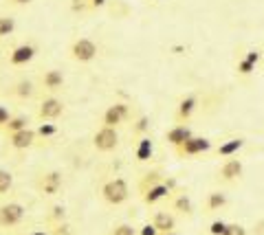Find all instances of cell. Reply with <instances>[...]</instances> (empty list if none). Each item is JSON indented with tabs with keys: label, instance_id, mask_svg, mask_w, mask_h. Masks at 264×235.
Instances as JSON below:
<instances>
[{
	"label": "cell",
	"instance_id": "83f0119b",
	"mask_svg": "<svg viewBox=\"0 0 264 235\" xmlns=\"http://www.w3.org/2000/svg\"><path fill=\"white\" fill-rule=\"evenodd\" d=\"M110 235H137V231L132 229L130 224H119V226H115V229H112Z\"/></svg>",
	"mask_w": 264,
	"mask_h": 235
},
{
	"label": "cell",
	"instance_id": "8d00e7d4",
	"mask_svg": "<svg viewBox=\"0 0 264 235\" xmlns=\"http://www.w3.org/2000/svg\"><path fill=\"white\" fill-rule=\"evenodd\" d=\"M29 235H48L47 231H33V233H29Z\"/></svg>",
	"mask_w": 264,
	"mask_h": 235
},
{
	"label": "cell",
	"instance_id": "d590c367",
	"mask_svg": "<svg viewBox=\"0 0 264 235\" xmlns=\"http://www.w3.org/2000/svg\"><path fill=\"white\" fill-rule=\"evenodd\" d=\"M11 5H16V7H24V5H31L33 0H9Z\"/></svg>",
	"mask_w": 264,
	"mask_h": 235
},
{
	"label": "cell",
	"instance_id": "6da1fadb",
	"mask_svg": "<svg viewBox=\"0 0 264 235\" xmlns=\"http://www.w3.org/2000/svg\"><path fill=\"white\" fill-rule=\"evenodd\" d=\"M128 196H130V189L124 178H112V180L104 182V187H101V198L112 206L124 205L128 200Z\"/></svg>",
	"mask_w": 264,
	"mask_h": 235
},
{
	"label": "cell",
	"instance_id": "4316f807",
	"mask_svg": "<svg viewBox=\"0 0 264 235\" xmlns=\"http://www.w3.org/2000/svg\"><path fill=\"white\" fill-rule=\"evenodd\" d=\"M148 125H150V119H148V117H139V119H137V123L132 125V134H135V136L143 134L145 130H148Z\"/></svg>",
	"mask_w": 264,
	"mask_h": 235
},
{
	"label": "cell",
	"instance_id": "9a60e30c",
	"mask_svg": "<svg viewBox=\"0 0 264 235\" xmlns=\"http://www.w3.org/2000/svg\"><path fill=\"white\" fill-rule=\"evenodd\" d=\"M154 154V143L150 136H141L139 141H137V147H135V159L137 163H145V161L152 159Z\"/></svg>",
	"mask_w": 264,
	"mask_h": 235
},
{
	"label": "cell",
	"instance_id": "8992f818",
	"mask_svg": "<svg viewBox=\"0 0 264 235\" xmlns=\"http://www.w3.org/2000/svg\"><path fill=\"white\" fill-rule=\"evenodd\" d=\"M22 220H24V206L20 202H9V205L0 206V226L2 229L18 226Z\"/></svg>",
	"mask_w": 264,
	"mask_h": 235
},
{
	"label": "cell",
	"instance_id": "7a4b0ae2",
	"mask_svg": "<svg viewBox=\"0 0 264 235\" xmlns=\"http://www.w3.org/2000/svg\"><path fill=\"white\" fill-rule=\"evenodd\" d=\"M97 53H99V48H97V44L93 42L91 38H77L75 42L71 44V48H68L71 59L73 62H79V64L93 62V59L97 58Z\"/></svg>",
	"mask_w": 264,
	"mask_h": 235
},
{
	"label": "cell",
	"instance_id": "ba28073f",
	"mask_svg": "<svg viewBox=\"0 0 264 235\" xmlns=\"http://www.w3.org/2000/svg\"><path fill=\"white\" fill-rule=\"evenodd\" d=\"M35 141H38V132H35V130H31V128L20 130V132H16V134L7 136V143H9V147L18 149V152H22V149H31L35 145Z\"/></svg>",
	"mask_w": 264,
	"mask_h": 235
},
{
	"label": "cell",
	"instance_id": "d6986e66",
	"mask_svg": "<svg viewBox=\"0 0 264 235\" xmlns=\"http://www.w3.org/2000/svg\"><path fill=\"white\" fill-rule=\"evenodd\" d=\"M196 97H185V99L178 103V112H176V117H178V121H187L189 117H192V112L196 110Z\"/></svg>",
	"mask_w": 264,
	"mask_h": 235
},
{
	"label": "cell",
	"instance_id": "836d02e7",
	"mask_svg": "<svg viewBox=\"0 0 264 235\" xmlns=\"http://www.w3.org/2000/svg\"><path fill=\"white\" fill-rule=\"evenodd\" d=\"M141 235H161V233H158V229L154 224H145L141 226Z\"/></svg>",
	"mask_w": 264,
	"mask_h": 235
},
{
	"label": "cell",
	"instance_id": "9c48e42d",
	"mask_svg": "<svg viewBox=\"0 0 264 235\" xmlns=\"http://www.w3.org/2000/svg\"><path fill=\"white\" fill-rule=\"evenodd\" d=\"M211 147V141L209 139H201V136H189L187 141L183 145H178L176 147V154L181 156V159H185V156H196V154L201 152H207V149Z\"/></svg>",
	"mask_w": 264,
	"mask_h": 235
},
{
	"label": "cell",
	"instance_id": "d4e9b609",
	"mask_svg": "<svg viewBox=\"0 0 264 235\" xmlns=\"http://www.w3.org/2000/svg\"><path fill=\"white\" fill-rule=\"evenodd\" d=\"M174 211H178V213H192V200H189L185 193H181V196L174 200Z\"/></svg>",
	"mask_w": 264,
	"mask_h": 235
},
{
	"label": "cell",
	"instance_id": "e0dca14e",
	"mask_svg": "<svg viewBox=\"0 0 264 235\" xmlns=\"http://www.w3.org/2000/svg\"><path fill=\"white\" fill-rule=\"evenodd\" d=\"M242 174V163L235 159H229L225 165L220 167V178L222 180H235V178H240Z\"/></svg>",
	"mask_w": 264,
	"mask_h": 235
},
{
	"label": "cell",
	"instance_id": "603a6c76",
	"mask_svg": "<svg viewBox=\"0 0 264 235\" xmlns=\"http://www.w3.org/2000/svg\"><path fill=\"white\" fill-rule=\"evenodd\" d=\"M225 205H227L225 193L211 191L209 196H207V209H209V211H218V209H220V206H225Z\"/></svg>",
	"mask_w": 264,
	"mask_h": 235
},
{
	"label": "cell",
	"instance_id": "cb8c5ba5",
	"mask_svg": "<svg viewBox=\"0 0 264 235\" xmlns=\"http://www.w3.org/2000/svg\"><path fill=\"white\" fill-rule=\"evenodd\" d=\"M16 31V18L11 15H0V38H7Z\"/></svg>",
	"mask_w": 264,
	"mask_h": 235
},
{
	"label": "cell",
	"instance_id": "277c9868",
	"mask_svg": "<svg viewBox=\"0 0 264 235\" xmlns=\"http://www.w3.org/2000/svg\"><path fill=\"white\" fill-rule=\"evenodd\" d=\"M62 174L58 172V169H53V172H47L42 174V176L35 180V189H38L40 196H55V193H60V189H62Z\"/></svg>",
	"mask_w": 264,
	"mask_h": 235
},
{
	"label": "cell",
	"instance_id": "74e56055",
	"mask_svg": "<svg viewBox=\"0 0 264 235\" xmlns=\"http://www.w3.org/2000/svg\"><path fill=\"white\" fill-rule=\"evenodd\" d=\"M161 235H178V233H174V231H168V233H161Z\"/></svg>",
	"mask_w": 264,
	"mask_h": 235
},
{
	"label": "cell",
	"instance_id": "30bf717a",
	"mask_svg": "<svg viewBox=\"0 0 264 235\" xmlns=\"http://www.w3.org/2000/svg\"><path fill=\"white\" fill-rule=\"evenodd\" d=\"M35 53H38V48H35L33 44L22 42L9 53V64L11 66H27V64L35 58Z\"/></svg>",
	"mask_w": 264,
	"mask_h": 235
},
{
	"label": "cell",
	"instance_id": "7c38bea8",
	"mask_svg": "<svg viewBox=\"0 0 264 235\" xmlns=\"http://www.w3.org/2000/svg\"><path fill=\"white\" fill-rule=\"evenodd\" d=\"M170 191H172V185L161 180V182H156V185H152L150 189H145L141 196H143L145 205H156L158 200H163L165 196H170Z\"/></svg>",
	"mask_w": 264,
	"mask_h": 235
},
{
	"label": "cell",
	"instance_id": "1f68e13d",
	"mask_svg": "<svg viewBox=\"0 0 264 235\" xmlns=\"http://www.w3.org/2000/svg\"><path fill=\"white\" fill-rule=\"evenodd\" d=\"M253 66H255V64H253V62H249V59L245 58L240 64H238V71H240V73H245V75H247V73H251V71H253Z\"/></svg>",
	"mask_w": 264,
	"mask_h": 235
},
{
	"label": "cell",
	"instance_id": "4dcf8cb0",
	"mask_svg": "<svg viewBox=\"0 0 264 235\" xmlns=\"http://www.w3.org/2000/svg\"><path fill=\"white\" fill-rule=\"evenodd\" d=\"M222 235H247V233H245V229L238 224H227V231Z\"/></svg>",
	"mask_w": 264,
	"mask_h": 235
},
{
	"label": "cell",
	"instance_id": "f546056e",
	"mask_svg": "<svg viewBox=\"0 0 264 235\" xmlns=\"http://www.w3.org/2000/svg\"><path fill=\"white\" fill-rule=\"evenodd\" d=\"M11 117H14V115H11V112L7 110L5 106H0V130H2L7 123H9V119H11Z\"/></svg>",
	"mask_w": 264,
	"mask_h": 235
},
{
	"label": "cell",
	"instance_id": "4fadbf2b",
	"mask_svg": "<svg viewBox=\"0 0 264 235\" xmlns=\"http://www.w3.org/2000/svg\"><path fill=\"white\" fill-rule=\"evenodd\" d=\"M189 136H194V134H192V130H189L185 123H178V125H174L172 130H168V134H165V139H168V143H170V145L178 147V145H183L185 141L189 139Z\"/></svg>",
	"mask_w": 264,
	"mask_h": 235
},
{
	"label": "cell",
	"instance_id": "7402d4cb",
	"mask_svg": "<svg viewBox=\"0 0 264 235\" xmlns=\"http://www.w3.org/2000/svg\"><path fill=\"white\" fill-rule=\"evenodd\" d=\"M163 180V176H161V172H158V169H152V172H148L143 176V180L139 182V191L143 193L145 189H150L152 187V185H156V182H161Z\"/></svg>",
	"mask_w": 264,
	"mask_h": 235
},
{
	"label": "cell",
	"instance_id": "e575fe53",
	"mask_svg": "<svg viewBox=\"0 0 264 235\" xmlns=\"http://www.w3.org/2000/svg\"><path fill=\"white\" fill-rule=\"evenodd\" d=\"M106 2L108 0H88V9H101V7H106Z\"/></svg>",
	"mask_w": 264,
	"mask_h": 235
},
{
	"label": "cell",
	"instance_id": "44dd1931",
	"mask_svg": "<svg viewBox=\"0 0 264 235\" xmlns=\"http://www.w3.org/2000/svg\"><path fill=\"white\" fill-rule=\"evenodd\" d=\"M38 139H44V141H48V139H53V136L60 132V128L55 123H48V121H42V123L38 125Z\"/></svg>",
	"mask_w": 264,
	"mask_h": 235
},
{
	"label": "cell",
	"instance_id": "2e32d148",
	"mask_svg": "<svg viewBox=\"0 0 264 235\" xmlns=\"http://www.w3.org/2000/svg\"><path fill=\"white\" fill-rule=\"evenodd\" d=\"M152 224L158 229V233H168V231H174V226H176V220H174L172 213L158 211V213H154Z\"/></svg>",
	"mask_w": 264,
	"mask_h": 235
},
{
	"label": "cell",
	"instance_id": "ffe728a7",
	"mask_svg": "<svg viewBox=\"0 0 264 235\" xmlns=\"http://www.w3.org/2000/svg\"><path fill=\"white\" fill-rule=\"evenodd\" d=\"M242 145H245V141H242V139H231V141H227V143H222L220 147L216 149V154H218V156H233V154L238 152Z\"/></svg>",
	"mask_w": 264,
	"mask_h": 235
},
{
	"label": "cell",
	"instance_id": "5bb4252c",
	"mask_svg": "<svg viewBox=\"0 0 264 235\" xmlns=\"http://www.w3.org/2000/svg\"><path fill=\"white\" fill-rule=\"evenodd\" d=\"M11 97H18V99H31L35 95V86L31 79H18L14 86L9 88Z\"/></svg>",
	"mask_w": 264,
	"mask_h": 235
},
{
	"label": "cell",
	"instance_id": "5b68a950",
	"mask_svg": "<svg viewBox=\"0 0 264 235\" xmlns=\"http://www.w3.org/2000/svg\"><path fill=\"white\" fill-rule=\"evenodd\" d=\"M64 115V101L58 97H44L38 106V119L40 121H55Z\"/></svg>",
	"mask_w": 264,
	"mask_h": 235
},
{
	"label": "cell",
	"instance_id": "3957f363",
	"mask_svg": "<svg viewBox=\"0 0 264 235\" xmlns=\"http://www.w3.org/2000/svg\"><path fill=\"white\" fill-rule=\"evenodd\" d=\"M119 143V136H117V128H108V125H101L93 134V147L97 152H112Z\"/></svg>",
	"mask_w": 264,
	"mask_h": 235
},
{
	"label": "cell",
	"instance_id": "ac0fdd59",
	"mask_svg": "<svg viewBox=\"0 0 264 235\" xmlns=\"http://www.w3.org/2000/svg\"><path fill=\"white\" fill-rule=\"evenodd\" d=\"M29 128V119L24 115H14L9 119V123L2 128V134L9 136V134H16V132H20V130H27Z\"/></svg>",
	"mask_w": 264,
	"mask_h": 235
},
{
	"label": "cell",
	"instance_id": "52a82bcc",
	"mask_svg": "<svg viewBox=\"0 0 264 235\" xmlns=\"http://www.w3.org/2000/svg\"><path fill=\"white\" fill-rule=\"evenodd\" d=\"M128 117H130L128 103H121V101H117V103H112V106L106 108L104 117H101V125L117 128V125H121L124 121H128Z\"/></svg>",
	"mask_w": 264,
	"mask_h": 235
},
{
	"label": "cell",
	"instance_id": "d6a6232c",
	"mask_svg": "<svg viewBox=\"0 0 264 235\" xmlns=\"http://www.w3.org/2000/svg\"><path fill=\"white\" fill-rule=\"evenodd\" d=\"M51 220H64V206H53L51 209Z\"/></svg>",
	"mask_w": 264,
	"mask_h": 235
},
{
	"label": "cell",
	"instance_id": "484cf974",
	"mask_svg": "<svg viewBox=\"0 0 264 235\" xmlns=\"http://www.w3.org/2000/svg\"><path fill=\"white\" fill-rule=\"evenodd\" d=\"M11 185H14V176H11V172H7V169L0 167V196H5V193L11 189Z\"/></svg>",
	"mask_w": 264,
	"mask_h": 235
},
{
	"label": "cell",
	"instance_id": "8fae6325",
	"mask_svg": "<svg viewBox=\"0 0 264 235\" xmlns=\"http://www.w3.org/2000/svg\"><path fill=\"white\" fill-rule=\"evenodd\" d=\"M40 86L48 92H55L64 86V73L58 71V68H48L40 75Z\"/></svg>",
	"mask_w": 264,
	"mask_h": 235
},
{
	"label": "cell",
	"instance_id": "f1b7e54d",
	"mask_svg": "<svg viewBox=\"0 0 264 235\" xmlns=\"http://www.w3.org/2000/svg\"><path fill=\"white\" fill-rule=\"evenodd\" d=\"M225 231H227V222H222V220L211 222V226H209V233L211 235H222Z\"/></svg>",
	"mask_w": 264,
	"mask_h": 235
}]
</instances>
